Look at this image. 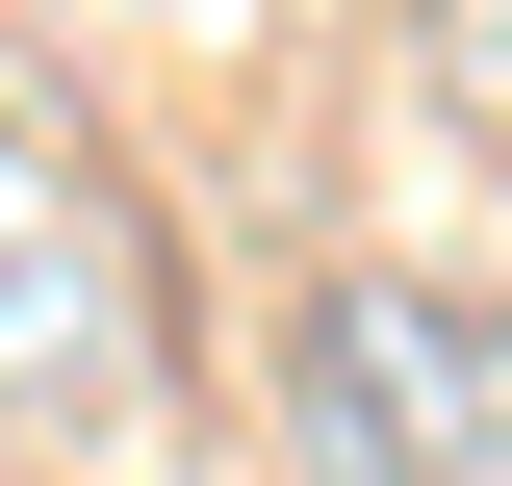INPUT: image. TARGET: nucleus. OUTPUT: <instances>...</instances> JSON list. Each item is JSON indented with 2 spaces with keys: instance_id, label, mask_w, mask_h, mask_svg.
I'll return each mask as SVG.
<instances>
[{
  "instance_id": "1",
  "label": "nucleus",
  "mask_w": 512,
  "mask_h": 486,
  "mask_svg": "<svg viewBox=\"0 0 512 486\" xmlns=\"http://www.w3.org/2000/svg\"><path fill=\"white\" fill-rule=\"evenodd\" d=\"M282 384H308L333 486H512V307L461 282H333Z\"/></svg>"
},
{
  "instance_id": "2",
  "label": "nucleus",
  "mask_w": 512,
  "mask_h": 486,
  "mask_svg": "<svg viewBox=\"0 0 512 486\" xmlns=\"http://www.w3.org/2000/svg\"><path fill=\"white\" fill-rule=\"evenodd\" d=\"M103 359V231L52 205V154L0 128V384H77Z\"/></svg>"
}]
</instances>
